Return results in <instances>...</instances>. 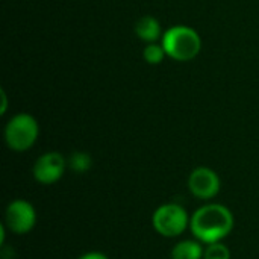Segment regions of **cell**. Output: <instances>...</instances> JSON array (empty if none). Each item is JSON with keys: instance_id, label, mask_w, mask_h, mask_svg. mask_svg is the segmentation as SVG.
<instances>
[{"instance_id": "5b68a950", "label": "cell", "mask_w": 259, "mask_h": 259, "mask_svg": "<svg viewBox=\"0 0 259 259\" xmlns=\"http://www.w3.org/2000/svg\"><path fill=\"white\" fill-rule=\"evenodd\" d=\"M5 225L17 235L29 234L36 225V211L33 205L24 199L12 200L5 211Z\"/></svg>"}, {"instance_id": "3957f363", "label": "cell", "mask_w": 259, "mask_h": 259, "mask_svg": "<svg viewBox=\"0 0 259 259\" xmlns=\"http://www.w3.org/2000/svg\"><path fill=\"white\" fill-rule=\"evenodd\" d=\"M5 143L12 152H27L39 137L38 120L27 112H18L9 118L5 126Z\"/></svg>"}, {"instance_id": "6da1fadb", "label": "cell", "mask_w": 259, "mask_h": 259, "mask_svg": "<svg viewBox=\"0 0 259 259\" xmlns=\"http://www.w3.org/2000/svg\"><path fill=\"white\" fill-rule=\"evenodd\" d=\"M232 211L222 203H206L194 211L190 220V231L203 244L223 241L234 229Z\"/></svg>"}, {"instance_id": "277c9868", "label": "cell", "mask_w": 259, "mask_h": 259, "mask_svg": "<svg viewBox=\"0 0 259 259\" xmlns=\"http://www.w3.org/2000/svg\"><path fill=\"white\" fill-rule=\"evenodd\" d=\"M191 217L187 209L175 202L164 203L153 211L152 226L156 234L165 238H175L182 235L190 228Z\"/></svg>"}, {"instance_id": "52a82bcc", "label": "cell", "mask_w": 259, "mask_h": 259, "mask_svg": "<svg viewBox=\"0 0 259 259\" xmlns=\"http://www.w3.org/2000/svg\"><path fill=\"white\" fill-rule=\"evenodd\" d=\"M188 190L200 200H211L220 193L222 179L209 167H196L188 176Z\"/></svg>"}, {"instance_id": "8992f818", "label": "cell", "mask_w": 259, "mask_h": 259, "mask_svg": "<svg viewBox=\"0 0 259 259\" xmlns=\"http://www.w3.org/2000/svg\"><path fill=\"white\" fill-rule=\"evenodd\" d=\"M67 168V158L64 155L59 152H46L33 162L32 176L41 185H52L64 176Z\"/></svg>"}, {"instance_id": "7a4b0ae2", "label": "cell", "mask_w": 259, "mask_h": 259, "mask_svg": "<svg viewBox=\"0 0 259 259\" xmlns=\"http://www.w3.org/2000/svg\"><path fill=\"white\" fill-rule=\"evenodd\" d=\"M161 44L167 58L176 62L193 61L202 50V38L199 32L187 24H175L164 30Z\"/></svg>"}, {"instance_id": "ba28073f", "label": "cell", "mask_w": 259, "mask_h": 259, "mask_svg": "<svg viewBox=\"0 0 259 259\" xmlns=\"http://www.w3.org/2000/svg\"><path fill=\"white\" fill-rule=\"evenodd\" d=\"M135 35L146 44L159 42L164 32L161 29V23L153 15H143L135 23Z\"/></svg>"}, {"instance_id": "9c48e42d", "label": "cell", "mask_w": 259, "mask_h": 259, "mask_svg": "<svg viewBox=\"0 0 259 259\" xmlns=\"http://www.w3.org/2000/svg\"><path fill=\"white\" fill-rule=\"evenodd\" d=\"M205 247L199 240H182L176 243L170 252L171 259H203Z\"/></svg>"}, {"instance_id": "30bf717a", "label": "cell", "mask_w": 259, "mask_h": 259, "mask_svg": "<svg viewBox=\"0 0 259 259\" xmlns=\"http://www.w3.org/2000/svg\"><path fill=\"white\" fill-rule=\"evenodd\" d=\"M67 165L71 171L77 175H83L91 170L93 167V158L88 152L76 150L67 158Z\"/></svg>"}, {"instance_id": "8fae6325", "label": "cell", "mask_w": 259, "mask_h": 259, "mask_svg": "<svg viewBox=\"0 0 259 259\" xmlns=\"http://www.w3.org/2000/svg\"><path fill=\"white\" fill-rule=\"evenodd\" d=\"M167 58V53L159 42H150V44H146L144 50H143V59L149 64V65H159L162 64V61Z\"/></svg>"}, {"instance_id": "4fadbf2b", "label": "cell", "mask_w": 259, "mask_h": 259, "mask_svg": "<svg viewBox=\"0 0 259 259\" xmlns=\"http://www.w3.org/2000/svg\"><path fill=\"white\" fill-rule=\"evenodd\" d=\"M77 259H109L105 253L102 252H87L83 255H80Z\"/></svg>"}, {"instance_id": "7c38bea8", "label": "cell", "mask_w": 259, "mask_h": 259, "mask_svg": "<svg viewBox=\"0 0 259 259\" xmlns=\"http://www.w3.org/2000/svg\"><path fill=\"white\" fill-rule=\"evenodd\" d=\"M203 259H231V250L223 241L211 243L205 247Z\"/></svg>"}, {"instance_id": "5bb4252c", "label": "cell", "mask_w": 259, "mask_h": 259, "mask_svg": "<svg viewBox=\"0 0 259 259\" xmlns=\"http://www.w3.org/2000/svg\"><path fill=\"white\" fill-rule=\"evenodd\" d=\"M0 97H2V108H0V115H5L6 114V111H8V96H6V93H5V90L2 88V91H0Z\"/></svg>"}]
</instances>
